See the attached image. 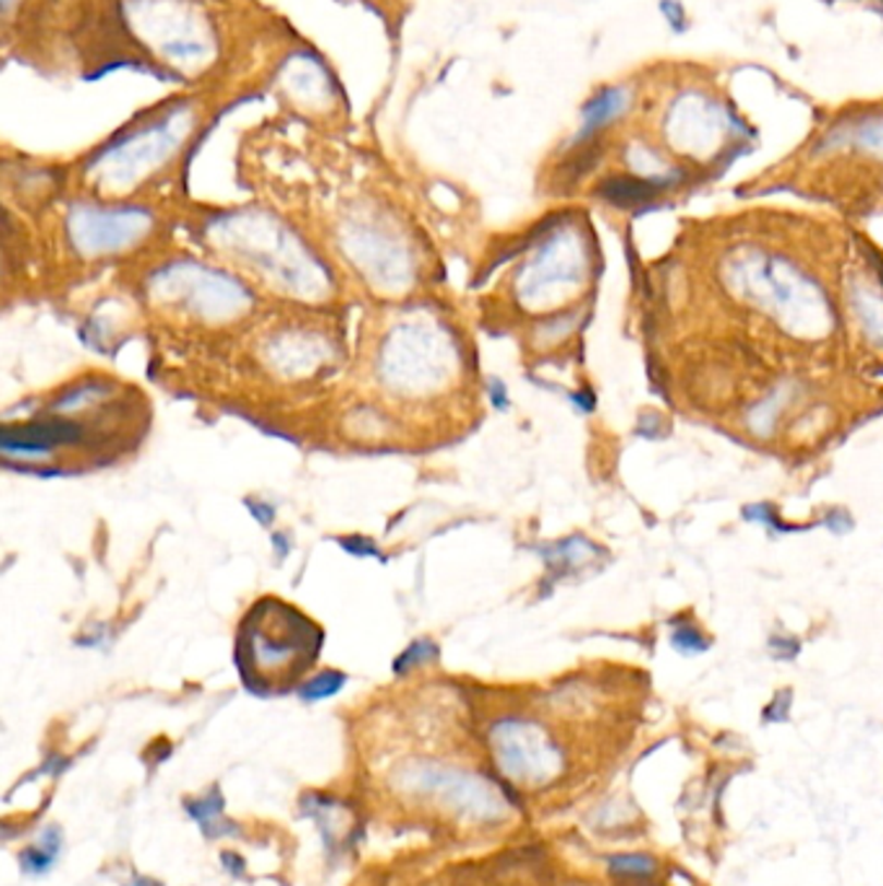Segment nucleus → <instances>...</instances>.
<instances>
[{"mask_svg":"<svg viewBox=\"0 0 883 886\" xmlns=\"http://www.w3.org/2000/svg\"><path fill=\"white\" fill-rule=\"evenodd\" d=\"M150 216L141 208H81L71 218V239L81 254H112L141 242Z\"/></svg>","mask_w":883,"mask_h":886,"instance_id":"5","label":"nucleus"},{"mask_svg":"<svg viewBox=\"0 0 883 886\" xmlns=\"http://www.w3.org/2000/svg\"><path fill=\"white\" fill-rule=\"evenodd\" d=\"M627 105H630V92L622 86H609L604 88V92H598L589 105L583 107L581 137L596 133L598 128L609 125L612 120H617V117L625 112Z\"/></svg>","mask_w":883,"mask_h":886,"instance_id":"7","label":"nucleus"},{"mask_svg":"<svg viewBox=\"0 0 883 886\" xmlns=\"http://www.w3.org/2000/svg\"><path fill=\"white\" fill-rule=\"evenodd\" d=\"M395 340V338H391ZM457 348L440 329L427 325L402 327L397 340L386 348L382 359L384 384L407 395H425L446 384L448 376L457 374Z\"/></svg>","mask_w":883,"mask_h":886,"instance_id":"3","label":"nucleus"},{"mask_svg":"<svg viewBox=\"0 0 883 886\" xmlns=\"http://www.w3.org/2000/svg\"><path fill=\"white\" fill-rule=\"evenodd\" d=\"M855 304H858L860 325H862V329H866L868 338L881 342L883 340V295H879V291H873V288H862V291H858Z\"/></svg>","mask_w":883,"mask_h":886,"instance_id":"8","label":"nucleus"},{"mask_svg":"<svg viewBox=\"0 0 883 886\" xmlns=\"http://www.w3.org/2000/svg\"><path fill=\"white\" fill-rule=\"evenodd\" d=\"M319 651V630L293 607L278 602H265L254 607L246 617L244 675L252 677V684H278L293 682L314 664Z\"/></svg>","mask_w":883,"mask_h":886,"instance_id":"1","label":"nucleus"},{"mask_svg":"<svg viewBox=\"0 0 883 886\" xmlns=\"http://www.w3.org/2000/svg\"><path fill=\"white\" fill-rule=\"evenodd\" d=\"M672 641L676 648L681 651V654H700V651L707 648L705 638L697 633V630L692 633V628H689V633H685V630H676V635L672 638Z\"/></svg>","mask_w":883,"mask_h":886,"instance_id":"11","label":"nucleus"},{"mask_svg":"<svg viewBox=\"0 0 883 886\" xmlns=\"http://www.w3.org/2000/svg\"><path fill=\"white\" fill-rule=\"evenodd\" d=\"M609 871L625 878H648L655 874V861L651 855L632 853V855H614L609 858Z\"/></svg>","mask_w":883,"mask_h":886,"instance_id":"10","label":"nucleus"},{"mask_svg":"<svg viewBox=\"0 0 883 886\" xmlns=\"http://www.w3.org/2000/svg\"><path fill=\"white\" fill-rule=\"evenodd\" d=\"M730 283L759 308L779 319L790 332L813 338L830 327V308L824 295L809 278H800L796 267L775 257L751 254L734 263Z\"/></svg>","mask_w":883,"mask_h":886,"instance_id":"2","label":"nucleus"},{"mask_svg":"<svg viewBox=\"0 0 883 886\" xmlns=\"http://www.w3.org/2000/svg\"><path fill=\"white\" fill-rule=\"evenodd\" d=\"M340 684H342V677H337V675H324V677H319V679H314V682L306 687V697L329 695V692H335Z\"/></svg>","mask_w":883,"mask_h":886,"instance_id":"12","label":"nucleus"},{"mask_svg":"<svg viewBox=\"0 0 883 886\" xmlns=\"http://www.w3.org/2000/svg\"><path fill=\"white\" fill-rule=\"evenodd\" d=\"M585 257L578 239L555 233L521 275V295L534 304H555L583 280Z\"/></svg>","mask_w":883,"mask_h":886,"instance_id":"4","label":"nucleus"},{"mask_svg":"<svg viewBox=\"0 0 883 886\" xmlns=\"http://www.w3.org/2000/svg\"><path fill=\"white\" fill-rule=\"evenodd\" d=\"M602 195L606 201L617 205H632L653 195V182L632 180V177H617V180H609L604 184Z\"/></svg>","mask_w":883,"mask_h":886,"instance_id":"9","label":"nucleus"},{"mask_svg":"<svg viewBox=\"0 0 883 886\" xmlns=\"http://www.w3.org/2000/svg\"><path fill=\"white\" fill-rule=\"evenodd\" d=\"M503 767L516 778H544L560 765V752L531 724H503L495 731Z\"/></svg>","mask_w":883,"mask_h":886,"instance_id":"6","label":"nucleus"}]
</instances>
